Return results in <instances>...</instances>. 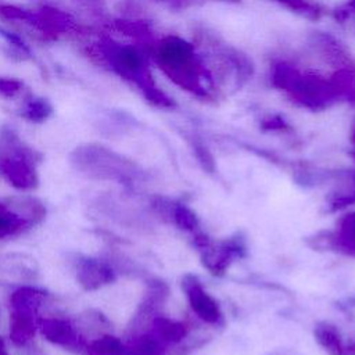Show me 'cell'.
<instances>
[{"instance_id":"obj_7","label":"cell","mask_w":355,"mask_h":355,"mask_svg":"<svg viewBox=\"0 0 355 355\" xmlns=\"http://www.w3.org/2000/svg\"><path fill=\"white\" fill-rule=\"evenodd\" d=\"M29 226L31 223L15 212L8 202H0V240L15 236Z\"/></svg>"},{"instance_id":"obj_4","label":"cell","mask_w":355,"mask_h":355,"mask_svg":"<svg viewBox=\"0 0 355 355\" xmlns=\"http://www.w3.org/2000/svg\"><path fill=\"white\" fill-rule=\"evenodd\" d=\"M37 329L43 337L67 351L82 354L86 349L87 341L80 334L76 326L62 318H39Z\"/></svg>"},{"instance_id":"obj_6","label":"cell","mask_w":355,"mask_h":355,"mask_svg":"<svg viewBox=\"0 0 355 355\" xmlns=\"http://www.w3.org/2000/svg\"><path fill=\"white\" fill-rule=\"evenodd\" d=\"M157 57L165 67L180 71L190 62V50L179 40H168L159 46Z\"/></svg>"},{"instance_id":"obj_2","label":"cell","mask_w":355,"mask_h":355,"mask_svg":"<svg viewBox=\"0 0 355 355\" xmlns=\"http://www.w3.org/2000/svg\"><path fill=\"white\" fill-rule=\"evenodd\" d=\"M47 294L36 287L22 286L10 295V338L18 345H26L35 336L39 309Z\"/></svg>"},{"instance_id":"obj_3","label":"cell","mask_w":355,"mask_h":355,"mask_svg":"<svg viewBox=\"0 0 355 355\" xmlns=\"http://www.w3.org/2000/svg\"><path fill=\"white\" fill-rule=\"evenodd\" d=\"M71 161L76 171L93 180H123L126 176L122 162L112 153L97 146L76 148Z\"/></svg>"},{"instance_id":"obj_11","label":"cell","mask_w":355,"mask_h":355,"mask_svg":"<svg viewBox=\"0 0 355 355\" xmlns=\"http://www.w3.org/2000/svg\"><path fill=\"white\" fill-rule=\"evenodd\" d=\"M0 355H8V354H7V349H6V345H4V343H3L1 338H0Z\"/></svg>"},{"instance_id":"obj_5","label":"cell","mask_w":355,"mask_h":355,"mask_svg":"<svg viewBox=\"0 0 355 355\" xmlns=\"http://www.w3.org/2000/svg\"><path fill=\"white\" fill-rule=\"evenodd\" d=\"M73 270L78 283L86 291H93L115 279L111 265L103 259L86 255H75Z\"/></svg>"},{"instance_id":"obj_9","label":"cell","mask_w":355,"mask_h":355,"mask_svg":"<svg viewBox=\"0 0 355 355\" xmlns=\"http://www.w3.org/2000/svg\"><path fill=\"white\" fill-rule=\"evenodd\" d=\"M86 355H122L121 343L111 336H101L87 341Z\"/></svg>"},{"instance_id":"obj_8","label":"cell","mask_w":355,"mask_h":355,"mask_svg":"<svg viewBox=\"0 0 355 355\" xmlns=\"http://www.w3.org/2000/svg\"><path fill=\"white\" fill-rule=\"evenodd\" d=\"M7 202L15 212L24 216L31 226L39 223L46 215L44 205L35 197H14L7 200Z\"/></svg>"},{"instance_id":"obj_10","label":"cell","mask_w":355,"mask_h":355,"mask_svg":"<svg viewBox=\"0 0 355 355\" xmlns=\"http://www.w3.org/2000/svg\"><path fill=\"white\" fill-rule=\"evenodd\" d=\"M115 60L118 67L130 73H136L143 68V57L135 47H121L115 54Z\"/></svg>"},{"instance_id":"obj_1","label":"cell","mask_w":355,"mask_h":355,"mask_svg":"<svg viewBox=\"0 0 355 355\" xmlns=\"http://www.w3.org/2000/svg\"><path fill=\"white\" fill-rule=\"evenodd\" d=\"M39 157L12 133L0 137V176L12 187L28 191L39 184Z\"/></svg>"}]
</instances>
